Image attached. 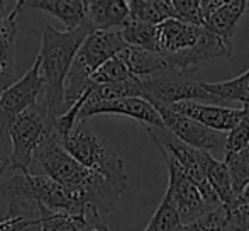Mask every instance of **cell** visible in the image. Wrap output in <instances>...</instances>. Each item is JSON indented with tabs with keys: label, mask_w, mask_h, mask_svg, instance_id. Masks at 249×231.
Masks as SVG:
<instances>
[{
	"label": "cell",
	"mask_w": 249,
	"mask_h": 231,
	"mask_svg": "<svg viewBox=\"0 0 249 231\" xmlns=\"http://www.w3.org/2000/svg\"><path fill=\"white\" fill-rule=\"evenodd\" d=\"M83 231H112L108 225L105 223V218H102L99 212L87 211L85 212V226Z\"/></svg>",
	"instance_id": "31"
},
{
	"label": "cell",
	"mask_w": 249,
	"mask_h": 231,
	"mask_svg": "<svg viewBox=\"0 0 249 231\" xmlns=\"http://www.w3.org/2000/svg\"><path fill=\"white\" fill-rule=\"evenodd\" d=\"M36 221L22 218V216H14L7 212L3 218H0V231H26L31 225Z\"/></svg>",
	"instance_id": "30"
},
{
	"label": "cell",
	"mask_w": 249,
	"mask_h": 231,
	"mask_svg": "<svg viewBox=\"0 0 249 231\" xmlns=\"http://www.w3.org/2000/svg\"><path fill=\"white\" fill-rule=\"evenodd\" d=\"M226 208V206H224ZM227 209V226L236 231H249V187L244 189Z\"/></svg>",
	"instance_id": "26"
},
{
	"label": "cell",
	"mask_w": 249,
	"mask_h": 231,
	"mask_svg": "<svg viewBox=\"0 0 249 231\" xmlns=\"http://www.w3.org/2000/svg\"><path fill=\"white\" fill-rule=\"evenodd\" d=\"M164 163H166V169H168L166 192L170 194L171 202H173L175 209H177L181 225H188V223L195 221V219L207 214L212 209L219 208V206L207 201L205 195L198 189V185H195L187 175L181 173L171 163L168 162Z\"/></svg>",
	"instance_id": "8"
},
{
	"label": "cell",
	"mask_w": 249,
	"mask_h": 231,
	"mask_svg": "<svg viewBox=\"0 0 249 231\" xmlns=\"http://www.w3.org/2000/svg\"><path fill=\"white\" fill-rule=\"evenodd\" d=\"M89 34L90 31L87 27L58 31L51 24L43 26L41 50L36 57L41 78L39 100L46 106L53 119L63 113V92H65L66 75L75 59L76 51Z\"/></svg>",
	"instance_id": "1"
},
{
	"label": "cell",
	"mask_w": 249,
	"mask_h": 231,
	"mask_svg": "<svg viewBox=\"0 0 249 231\" xmlns=\"http://www.w3.org/2000/svg\"><path fill=\"white\" fill-rule=\"evenodd\" d=\"M119 57L125 63V66L132 73V77H136L138 80L146 78V77H151L154 73H160L163 70L173 66L170 58H168V55H163L160 51L141 50V48H134V46L124 48L119 53Z\"/></svg>",
	"instance_id": "16"
},
{
	"label": "cell",
	"mask_w": 249,
	"mask_h": 231,
	"mask_svg": "<svg viewBox=\"0 0 249 231\" xmlns=\"http://www.w3.org/2000/svg\"><path fill=\"white\" fill-rule=\"evenodd\" d=\"M39 96V65H37V59H34L29 70L0 94V158H9L10 155L9 131L12 122L22 111L37 102Z\"/></svg>",
	"instance_id": "6"
},
{
	"label": "cell",
	"mask_w": 249,
	"mask_h": 231,
	"mask_svg": "<svg viewBox=\"0 0 249 231\" xmlns=\"http://www.w3.org/2000/svg\"><path fill=\"white\" fill-rule=\"evenodd\" d=\"M136 77H132V73L129 72V68L125 66V63L122 61V58L119 55H115L114 58H110L108 61H105L104 65L97 70L92 75L90 82L93 85H105V83H119V82H127Z\"/></svg>",
	"instance_id": "24"
},
{
	"label": "cell",
	"mask_w": 249,
	"mask_h": 231,
	"mask_svg": "<svg viewBox=\"0 0 249 231\" xmlns=\"http://www.w3.org/2000/svg\"><path fill=\"white\" fill-rule=\"evenodd\" d=\"M224 3H226V0H202V2H200V9H202L203 22H205L217 9H220Z\"/></svg>",
	"instance_id": "32"
},
{
	"label": "cell",
	"mask_w": 249,
	"mask_h": 231,
	"mask_svg": "<svg viewBox=\"0 0 249 231\" xmlns=\"http://www.w3.org/2000/svg\"><path fill=\"white\" fill-rule=\"evenodd\" d=\"M227 231H236V230H232V228H229V226H227Z\"/></svg>",
	"instance_id": "35"
},
{
	"label": "cell",
	"mask_w": 249,
	"mask_h": 231,
	"mask_svg": "<svg viewBox=\"0 0 249 231\" xmlns=\"http://www.w3.org/2000/svg\"><path fill=\"white\" fill-rule=\"evenodd\" d=\"M171 111L175 113L187 116L200 122L205 128H210L219 133H229L234 129L246 116V109H231V107L222 106H212V104H202L197 100H183L170 106Z\"/></svg>",
	"instance_id": "10"
},
{
	"label": "cell",
	"mask_w": 249,
	"mask_h": 231,
	"mask_svg": "<svg viewBox=\"0 0 249 231\" xmlns=\"http://www.w3.org/2000/svg\"><path fill=\"white\" fill-rule=\"evenodd\" d=\"M66 152L90 172L112 182L127 184L124 160L107 145L102 136L87 128L85 122L76 124L65 138H61Z\"/></svg>",
	"instance_id": "3"
},
{
	"label": "cell",
	"mask_w": 249,
	"mask_h": 231,
	"mask_svg": "<svg viewBox=\"0 0 249 231\" xmlns=\"http://www.w3.org/2000/svg\"><path fill=\"white\" fill-rule=\"evenodd\" d=\"M224 163L227 165V170H229L231 175V184H232V191L237 197L244 189L249 187V146L246 150H243V152L226 158Z\"/></svg>",
	"instance_id": "25"
},
{
	"label": "cell",
	"mask_w": 249,
	"mask_h": 231,
	"mask_svg": "<svg viewBox=\"0 0 249 231\" xmlns=\"http://www.w3.org/2000/svg\"><path fill=\"white\" fill-rule=\"evenodd\" d=\"M24 9H36L51 14L66 26V31L85 26L87 2L82 0H22Z\"/></svg>",
	"instance_id": "14"
},
{
	"label": "cell",
	"mask_w": 249,
	"mask_h": 231,
	"mask_svg": "<svg viewBox=\"0 0 249 231\" xmlns=\"http://www.w3.org/2000/svg\"><path fill=\"white\" fill-rule=\"evenodd\" d=\"M14 172H16V170L12 169L9 158H0V184H2V182H5Z\"/></svg>",
	"instance_id": "33"
},
{
	"label": "cell",
	"mask_w": 249,
	"mask_h": 231,
	"mask_svg": "<svg viewBox=\"0 0 249 231\" xmlns=\"http://www.w3.org/2000/svg\"><path fill=\"white\" fill-rule=\"evenodd\" d=\"M181 228H183V225L178 218V212L171 202L170 194L164 192L163 201L158 206L156 212L149 219L144 231H181Z\"/></svg>",
	"instance_id": "22"
},
{
	"label": "cell",
	"mask_w": 249,
	"mask_h": 231,
	"mask_svg": "<svg viewBox=\"0 0 249 231\" xmlns=\"http://www.w3.org/2000/svg\"><path fill=\"white\" fill-rule=\"evenodd\" d=\"M203 27V26H202ZM202 27L188 26L177 19H166L158 24V51L163 55H178L187 51L198 39Z\"/></svg>",
	"instance_id": "13"
},
{
	"label": "cell",
	"mask_w": 249,
	"mask_h": 231,
	"mask_svg": "<svg viewBox=\"0 0 249 231\" xmlns=\"http://www.w3.org/2000/svg\"><path fill=\"white\" fill-rule=\"evenodd\" d=\"M129 20L125 0H92L87 2L85 26L92 31H119Z\"/></svg>",
	"instance_id": "12"
},
{
	"label": "cell",
	"mask_w": 249,
	"mask_h": 231,
	"mask_svg": "<svg viewBox=\"0 0 249 231\" xmlns=\"http://www.w3.org/2000/svg\"><path fill=\"white\" fill-rule=\"evenodd\" d=\"M246 9V0H231L220 9H217L209 19L203 22V27L212 34L219 36L226 43L232 44V36L236 33L237 22Z\"/></svg>",
	"instance_id": "17"
},
{
	"label": "cell",
	"mask_w": 249,
	"mask_h": 231,
	"mask_svg": "<svg viewBox=\"0 0 249 231\" xmlns=\"http://www.w3.org/2000/svg\"><path fill=\"white\" fill-rule=\"evenodd\" d=\"M181 231H227V209L219 206L195 221L183 225Z\"/></svg>",
	"instance_id": "27"
},
{
	"label": "cell",
	"mask_w": 249,
	"mask_h": 231,
	"mask_svg": "<svg viewBox=\"0 0 249 231\" xmlns=\"http://www.w3.org/2000/svg\"><path fill=\"white\" fill-rule=\"evenodd\" d=\"M244 12L249 14V2H246V9H244Z\"/></svg>",
	"instance_id": "34"
},
{
	"label": "cell",
	"mask_w": 249,
	"mask_h": 231,
	"mask_svg": "<svg viewBox=\"0 0 249 231\" xmlns=\"http://www.w3.org/2000/svg\"><path fill=\"white\" fill-rule=\"evenodd\" d=\"M129 19L158 26L163 20L171 19L170 0H131L127 2Z\"/></svg>",
	"instance_id": "20"
},
{
	"label": "cell",
	"mask_w": 249,
	"mask_h": 231,
	"mask_svg": "<svg viewBox=\"0 0 249 231\" xmlns=\"http://www.w3.org/2000/svg\"><path fill=\"white\" fill-rule=\"evenodd\" d=\"M121 36L127 46L141 48L148 51H158V29L146 22L129 19L121 27Z\"/></svg>",
	"instance_id": "21"
},
{
	"label": "cell",
	"mask_w": 249,
	"mask_h": 231,
	"mask_svg": "<svg viewBox=\"0 0 249 231\" xmlns=\"http://www.w3.org/2000/svg\"><path fill=\"white\" fill-rule=\"evenodd\" d=\"M142 96L154 109L170 107L183 100H198L210 99L217 104H222L212 97L203 89V80L198 77V70L178 68L171 66L160 73L141 78Z\"/></svg>",
	"instance_id": "5"
},
{
	"label": "cell",
	"mask_w": 249,
	"mask_h": 231,
	"mask_svg": "<svg viewBox=\"0 0 249 231\" xmlns=\"http://www.w3.org/2000/svg\"><path fill=\"white\" fill-rule=\"evenodd\" d=\"M203 173H205V180L220 201V204L229 208L236 199V194L232 191V184H231V175L227 170V165L210 153H207L205 163H203Z\"/></svg>",
	"instance_id": "18"
},
{
	"label": "cell",
	"mask_w": 249,
	"mask_h": 231,
	"mask_svg": "<svg viewBox=\"0 0 249 231\" xmlns=\"http://www.w3.org/2000/svg\"><path fill=\"white\" fill-rule=\"evenodd\" d=\"M37 167L39 172L37 175L51 178L54 182H59L68 187L76 189H90L104 201V204L108 208V211H114L117 206L121 195L127 191L129 184H121V182H112L100 175L90 172L83 165H80L63 146L61 139L58 135H53L41 145V148L36 152L31 163V169ZM29 169V170H31Z\"/></svg>",
	"instance_id": "2"
},
{
	"label": "cell",
	"mask_w": 249,
	"mask_h": 231,
	"mask_svg": "<svg viewBox=\"0 0 249 231\" xmlns=\"http://www.w3.org/2000/svg\"><path fill=\"white\" fill-rule=\"evenodd\" d=\"M244 109H246L244 119L226 135V146H224L226 158L243 152L249 146V107H244Z\"/></svg>",
	"instance_id": "29"
},
{
	"label": "cell",
	"mask_w": 249,
	"mask_h": 231,
	"mask_svg": "<svg viewBox=\"0 0 249 231\" xmlns=\"http://www.w3.org/2000/svg\"><path fill=\"white\" fill-rule=\"evenodd\" d=\"M22 10L0 19V89H7L14 83L16 70V41H17V19Z\"/></svg>",
	"instance_id": "15"
},
{
	"label": "cell",
	"mask_w": 249,
	"mask_h": 231,
	"mask_svg": "<svg viewBox=\"0 0 249 231\" xmlns=\"http://www.w3.org/2000/svg\"><path fill=\"white\" fill-rule=\"evenodd\" d=\"M171 2V19H177L183 24L195 27L203 26V16L198 0H170Z\"/></svg>",
	"instance_id": "28"
},
{
	"label": "cell",
	"mask_w": 249,
	"mask_h": 231,
	"mask_svg": "<svg viewBox=\"0 0 249 231\" xmlns=\"http://www.w3.org/2000/svg\"><path fill=\"white\" fill-rule=\"evenodd\" d=\"M0 94H2V89H0Z\"/></svg>",
	"instance_id": "36"
},
{
	"label": "cell",
	"mask_w": 249,
	"mask_h": 231,
	"mask_svg": "<svg viewBox=\"0 0 249 231\" xmlns=\"http://www.w3.org/2000/svg\"><path fill=\"white\" fill-rule=\"evenodd\" d=\"M203 89L222 104H226V100H237L243 104V107H249V68L239 77L226 82H203Z\"/></svg>",
	"instance_id": "19"
},
{
	"label": "cell",
	"mask_w": 249,
	"mask_h": 231,
	"mask_svg": "<svg viewBox=\"0 0 249 231\" xmlns=\"http://www.w3.org/2000/svg\"><path fill=\"white\" fill-rule=\"evenodd\" d=\"M54 119L41 100L22 111L9 131V162L16 172H29L33 158L48 138L54 135Z\"/></svg>",
	"instance_id": "4"
},
{
	"label": "cell",
	"mask_w": 249,
	"mask_h": 231,
	"mask_svg": "<svg viewBox=\"0 0 249 231\" xmlns=\"http://www.w3.org/2000/svg\"><path fill=\"white\" fill-rule=\"evenodd\" d=\"M99 114H119L125 117L136 119L141 122L142 128L146 126H164L158 111L144 99L138 97H125V99L114 100H97V102H83L76 114V122L82 124L90 117Z\"/></svg>",
	"instance_id": "9"
},
{
	"label": "cell",
	"mask_w": 249,
	"mask_h": 231,
	"mask_svg": "<svg viewBox=\"0 0 249 231\" xmlns=\"http://www.w3.org/2000/svg\"><path fill=\"white\" fill-rule=\"evenodd\" d=\"M39 231H83L85 214H65V212H41L36 219Z\"/></svg>",
	"instance_id": "23"
},
{
	"label": "cell",
	"mask_w": 249,
	"mask_h": 231,
	"mask_svg": "<svg viewBox=\"0 0 249 231\" xmlns=\"http://www.w3.org/2000/svg\"><path fill=\"white\" fill-rule=\"evenodd\" d=\"M232 55V44L226 43L219 36L207 31L205 27L200 29L198 39L187 51H181L178 55H168L171 65L178 68L198 70L202 63L209 61L212 58H229Z\"/></svg>",
	"instance_id": "11"
},
{
	"label": "cell",
	"mask_w": 249,
	"mask_h": 231,
	"mask_svg": "<svg viewBox=\"0 0 249 231\" xmlns=\"http://www.w3.org/2000/svg\"><path fill=\"white\" fill-rule=\"evenodd\" d=\"M160 114L161 121H163L164 128L177 136L180 141L185 145L192 146L195 150H202L213 156V153H222L224 155V146H226V133L213 131L210 128H205L200 122L194 119L181 116L170 107H161L156 109Z\"/></svg>",
	"instance_id": "7"
}]
</instances>
